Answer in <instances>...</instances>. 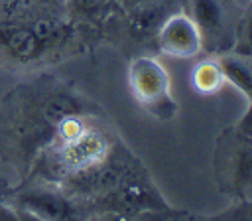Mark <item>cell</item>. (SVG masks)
<instances>
[{"instance_id": "obj_1", "label": "cell", "mask_w": 252, "mask_h": 221, "mask_svg": "<svg viewBox=\"0 0 252 221\" xmlns=\"http://www.w3.org/2000/svg\"><path fill=\"white\" fill-rule=\"evenodd\" d=\"M87 107L79 93L53 81H33L14 89L2 107L0 152L30 166L49 144L57 124L71 114H89Z\"/></svg>"}, {"instance_id": "obj_2", "label": "cell", "mask_w": 252, "mask_h": 221, "mask_svg": "<svg viewBox=\"0 0 252 221\" xmlns=\"http://www.w3.org/2000/svg\"><path fill=\"white\" fill-rule=\"evenodd\" d=\"M215 176L222 189L236 197L252 195V136L236 126L226 128L217 138Z\"/></svg>"}, {"instance_id": "obj_3", "label": "cell", "mask_w": 252, "mask_h": 221, "mask_svg": "<svg viewBox=\"0 0 252 221\" xmlns=\"http://www.w3.org/2000/svg\"><path fill=\"white\" fill-rule=\"evenodd\" d=\"M128 85L138 105L156 118L167 120L175 114L177 105L169 93V75L158 59L134 57L128 65Z\"/></svg>"}, {"instance_id": "obj_4", "label": "cell", "mask_w": 252, "mask_h": 221, "mask_svg": "<svg viewBox=\"0 0 252 221\" xmlns=\"http://www.w3.org/2000/svg\"><path fill=\"white\" fill-rule=\"evenodd\" d=\"M158 45L169 57L189 59L203 49V37L191 14L179 12L167 16L159 26Z\"/></svg>"}, {"instance_id": "obj_5", "label": "cell", "mask_w": 252, "mask_h": 221, "mask_svg": "<svg viewBox=\"0 0 252 221\" xmlns=\"http://www.w3.org/2000/svg\"><path fill=\"white\" fill-rule=\"evenodd\" d=\"M12 205L22 219H71L77 213L73 201L65 193L45 187H30L18 193Z\"/></svg>"}, {"instance_id": "obj_6", "label": "cell", "mask_w": 252, "mask_h": 221, "mask_svg": "<svg viewBox=\"0 0 252 221\" xmlns=\"http://www.w3.org/2000/svg\"><path fill=\"white\" fill-rule=\"evenodd\" d=\"M51 51L26 22H0V55L14 63L39 61Z\"/></svg>"}, {"instance_id": "obj_7", "label": "cell", "mask_w": 252, "mask_h": 221, "mask_svg": "<svg viewBox=\"0 0 252 221\" xmlns=\"http://www.w3.org/2000/svg\"><path fill=\"white\" fill-rule=\"evenodd\" d=\"M191 18L195 20L203 45L205 41H220L226 32V12L219 0H191Z\"/></svg>"}, {"instance_id": "obj_8", "label": "cell", "mask_w": 252, "mask_h": 221, "mask_svg": "<svg viewBox=\"0 0 252 221\" xmlns=\"http://www.w3.org/2000/svg\"><path fill=\"white\" fill-rule=\"evenodd\" d=\"M65 12V0H0V22H26L41 14Z\"/></svg>"}, {"instance_id": "obj_9", "label": "cell", "mask_w": 252, "mask_h": 221, "mask_svg": "<svg viewBox=\"0 0 252 221\" xmlns=\"http://www.w3.org/2000/svg\"><path fill=\"white\" fill-rule=\"evenodd\" d=\"M191 85L201 95H215L224 85V75L217 59L199 61L191 71Z\"/></svg>"}, {"instance_id": "obj_10", "label": "cell", "mask_w": 252, "mask_h": 221, "mask_svg": "<svg viewBox=\"0 0 252 221\" xmlns=\"http://www.w3.org/2000/svg\"><path fill=\"white\" fill-rule=\"evenodd\" d=\"M112 4L114 0H65V10L75 18L96 22L110 12Z\"/></svg>"}, {"instance_id": "obj_11", "label": "cell", "mask_w": 252, "mask_h": 221, "mask_svg": "<svg viewBox=\"0 0 252 221\" xmlns=\"http://www.w3.org/2000/svg\"><path fill=\"white\" fill-rule=\"evenodd\" d=\"M234 53L246 59H252V6L244 14V18L238 22L236 34H234Z\"/></svg>"}, {"instance_id": "obj_12", "label": "cell", "mask_w": 252, "mask_h": 221, "mask_svg": "<svg viewBox=\"0 0 252 221\" xmlns=\"http://www.w3.org/2000/svg\"><path fill=\"white\" fill-rule=\"evenodd\" d=\"M219 217H230V219H252V199L242 197L238 205L228 207L226 211L219 213Z\"/></svg>"}, {"instance_id": "obj_13", "label": "cell", "mask_w": 252, "mask_h": 221, "mask_svg": "<svg viewBox=\"0 0 252 221\" xmlns=\"http://www.w3.org/2000/svg\"><path fill=\"white\" fill-rule=\"evenodd\" d=\"M248 99V109L244 110V114L240 116V120L234 124L240 132H244V134H248V136H252V95L250 97H246Z\"/></svg>"}, {"instance_id": "obj_14", "label": "cell", "mask_w": 252, "mask_h": 221, "mask_svg": "<svg viewBox=\"0 0 252 221\" xmlns=\"http://www.w3.org/2000/svg\"><path fill=\"white\" fill-rule=\"evenodd\" d=\"M122 4L126 6V8H130V10H138V8H152V6H156L158 4V0H122Z\"/></svg>"}, {"instance_id": "obj_15", "label": "cell", "mask_w": 252, "mask_h": 221, "mask_svg": "<svg viewBox=\"0 0 252 221\" xmlns=\"http://www.w3.org/2000/svg\"><path fill=\"white\" fill-rule=\"evenodd\" d=\"M8 191V184H6V180L4 178H0V199L4 197V193Z\"/></svg>"}]
</instances>
